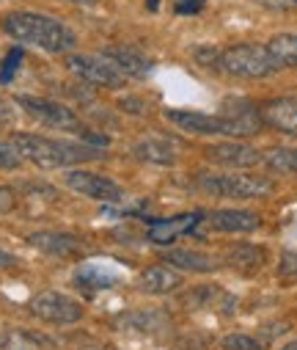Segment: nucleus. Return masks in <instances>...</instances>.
<instances>
[{
    "label": "nucleus",
    "mask_w": 297,
    "mask_h": 350,
    "mask_svg": "<svg viewBox=\"0 0 297 350\" xmlns=\"http://www.w3.org/2000/svg\"><path fill=\"white\" fill-rule=\"evenodd\" d=\"M0 23H3V31L12 39H17L23 44H31V47H39L44 53H69L77 44L74 33L61 20H53L47 14L12 12Z\"/></svg>",
    "instance_id": "obj_1"
},
{
    "label": "nucleus",
    "mask_w": 297,
    "mask_h": 350,
    "mask_svg": "<svg viewBox=\"0 0 297 350\" xmlns=\"http://www.w3.org/2000/svg\"><path fill=\"white\" fill-rule=\"evenodd\" d=\"M12 146L17 149V154L23 160H28L39 168H63V165H74V163L99 160V149H94V146L53 141V138L33 135V133H14Z\"/></svg>",
    "instance_id": "obj_2"
},
{
    "label": "nucleus",
    "mask_w": 297,
    "mask_h": 350,
    "mask_svg": "<svg viewBox=\"0 0 297 350\" xmlns=\"http://www.w3.org/2000/svg\"><path fill=\"white\" fill-rule=\"evenodd\" d=\"M195 188L204 191L207 196L218 199H261L275 191V183L270 177H259V174H242V171H229V174H198Z\"/></svg>",
    "instance_id": "obj_3"
},
{
    "label": "nucleus",
    "mask_w": 297,
    "mask_h": 350,
    "mask_svg": "<svg viewBox=\"0 0 297 350\" xmlns=\"http://www.w3.org/2000/svg\"><path fill=\"white\" fill-rule=\"evenodd\" d=\"M215 69L231 77H240V80H261V77L275 75L281 66L270 55L267 44H231V47L218 50Z\"/></svg>",
    "instance_id": "obj_4"
},
{
    "label": "nucleus",
    "mask_w": 297,
    "mask_h": 350,
    "mask_svg": "<svg viewBox=\"0 0 297 350\" xmlns=\"http://www.w3.org/2000/svg\"><path fill=\"white\" fill-rule=\"evenodd\" d=\"M31 314L50 325H72L83 320L85 309L72 295H63L58 290H44L31 301Z\"/></svg>",
    "instance_id": "obj_5"
},
{
    "label": "nucleus",
    "mask_w": 297,
    "mask_h": 350,
    "mask_svg": "<svg viewBox=\"0 0 297 350\" xmlns=\"http://www.w3.org/2000/svg\"><path fill=\"white\" fill-rule=\"evenodd\" d=\"M17 105L31 116V119H36V122H42V124H47V127H53V130H74V133H80L83 130V124H80V119H77V113L72 111V108H66L63 103H58V100H47V97H17Z\"/></svg>",
    "instance_id": "obj_6"
},
{
    "label": "nucleus",
    "mask_w": 297,
    "mask_h": 350,
    "mask_svg": "<svg viewBox=\"0 0 297 350\" xmlns=\"http://www.w3.org/2000/svg\"><path fill=\"white\" fill-rule=\"evenodd\" d=\"M66 69L72 75H77L80 80L91 83V85H102V89H122L124 85V75L102 55H80V53H72L66 58Z\"/></svg>",
    "instance_id": "obj_7"
},
{
    "label": "nucleus",
    "mask_w": 297,
    "mask_h": 350,
    "mask_svg": "<svg viewBox=\"0 0 297 350\" xmlns=\"http://www.w3.org/2000/svg\"><path fill=\"white\" fill-rule=\"evenodd\" d=\"M63 183L66 188H72L80 196H88L94 202H105V204H116L124 199V191L111 180L102 177V174H94V171H83V168H69L63 174Z\"/></svg>",
    "instance_id": "obj_8"
},
{
    "label": "nucleus",
    "mask_w": 297,
    "mask_h": 350,
    "mask_svg": "<svg viewBox=\"0 0 297 350\" xmlns=\"http://www.w3.org/2000/svg\"><path fill=\"white\" fill-rule=\"evenodd\" d=\"M207 157L226 168H253V165L264 163V152H259L256 146L240 144V141L212 144V146H207Z\"/></svg>",
    "instance_id": "obj_9"
},
{
    "label": "nucleus",
    "mask_w": 297,
    "mask_h": 350,
    "mask_svg": "<svg viewBox=\"0 0 297 350\" xmlns=\"http://www.w3.org/2000/svg\"><path fill=\"white\" fill-rule=\"evenodd\" d=\"M201 221L212 232H223V234H248L261 226V215L251 210H212L201 215Z\"/></svg>",
    "instance_id": "obj_10"
},
{
    "label": "nucleus",
    "mask_w": 297,
    "mask_h": 350,
    "mask_svg": "<svg viewBox=\"0 0 297 350\" xmlns=\"http://www.w3.org/2000/svg\"><path fill=\"white\" fill-rule=\"evenodd\" d=\"M113 325L135 336H157L168 328V317L162 314V309H130V312H122L113 320Z\"/></svg>",
    "instance_id": "obj_11"
},
{
    "label": "nucleus",
    "mask_w": 297,
    "mask_h": 350,
    "mask_svg": "<svg viewBox=\"0 0 297 350\" xmlns=\"http://www.w3.org/2000/svg\"><path fill=\"white\" fill-rule=\"evenodd\" d=\"M221 262H223L226 268L237 271V273L253 276V273H259L267 265V248L264 245H256V243H237V245H231L223 254Z\"/></svg>",
    "instance_id": "obj_12"
},
{
    "label": "nucleus",
    "mask_w": 297,
    "mask_h": 350,
    "mask_svg": "<svg viewBox=\"0 0 297 350\" xmlns=\"http://www.w3.org/2000/svg\"><path fill=\"white\" fill-rule=\"evenodd\" d=\"M105 58H108L124 77H138V80H143V77L152 72V61H149L141 50H135V47L111 44V47L105 50Z\"/></svg>",
    "instance_id": "obj_13"
},
{
    "label": "nucleus",
    "mask_w": 297,
    "mask_h": 350,
    "mask_svg": "<svg viewBox=\"0 0 297 350\" xmlns=\"http://www.w3.org/2000/svg\"><path fill=\"white\" fill-rule=\"evenodd\" d=\"M165 262L171 268H179L184 273H215L221 271L223 262L212 254H204V251H190V248H176V251H168L165 254Z\"/></svg>",
    "instance_id": "obj_14"
},
{
    "label": "nucleus",
    "mask_w": 297,
    "mask_h": 350,
    "mask_svg": "<svg viewBox=\"0 0 297 350\" xmlns=\"http://www.w3.org/2000/svg\"><path fill=\"white\" fill-rule=\"evenodd\" d=\"M259 113H261V122H267L270 127L297 138V97L270 100Z\"/></svg>",
    "instance_id": "obj_15"
},
{
    "label": "nucleus",
    "mask_w": 297,
    "mask_h": 350,
    "mask_svg": "<svg viewBox=\"0 0 297 350\" xmlns=\"http://www.w3.org/2000/svg\"><path fill=\"white\" fill-rule=\"evenodd\" d=\"M182 273H176L173 268H165V265H154V268H146L141 276H138V290L146 293V295H171L182 287Z\"/></svg>",
    "instance_id": "obj_16"
},
{
    "label": "nucleus",
    "mask_w": 297,
    "mask_h": 350,
    "mask_svg": "<svg viewBox=\"0 0 297 350\" xmlns=\"http://www.w3.org/2000/svg\"><path fill=\"white\" fill-rule=\"evenodd\" d=\"M28 245H33L36 251L42 254H50V256H72L80 251V237L74 234H66V232H33L28 234Z\"/></svg>",
    "instance_id": "obj_17"
},
{
    "label": "nucleus",
    "mask_w": 297,
    "mask_h": 350,
    "mask_svg": "<svg viewBox=\"0 0 297 350\" xmlns=\"http://www.w3.org/2000/svg\"><path fill=\"white\" fill-rule=\"evenodd\" d=\"M187 304L195 309H204V312H223L231 314L237 301L218 284H204V287H193V293L187 295Z\"/></svg>",
    "instance_id": "obj_18"
},
{
    "label": "nucleus",
    "mask_w": 297,
    "mask_h": 350,
    "mask_svg": "<svg viewBox=\"0 0 297 350\" xmlns=\"http://www.w3.org/2000/svg\"><path fill=\"white\" fill-rule=\"evenodd\" d=\"M132 154L143 163H154V165H173L179 160V146L168 138H143L132 146Z\"/></svg>",
    "instance_id": "obj_19"
},
{
    "label": "nucleus",
    "mask_w": 297,
    "mask_h": 350,
    "mask_svg": "<svg viewBox=\"0 0 297 350\" xmlns=\"http://www.w3.org/2000/svg\"><path fill=\"white\" fill-rule=\"evenodd\" d=\"M119 273L113 271V268H105V265H83V268H77V273H74V284L83 290V293H88V295H94V293H102V290H111L113 284H119Z\"/></svg>",
    "instance_id": "obj_20"
},
{
    "label": "nucleus",
    "mask_w": 297,
    "mask_h": 350,
    "mask_svg": "<svg viewBox=\"0 0 297 350\" xmlns=\"http://www.w3.org/2000/svg\"><path fill=\"white\" fill-rule=\"evenodd\" d=\"M198 221H201V213H190V215H176L171 221H160L149 229V240L152 243H160V245H171L179 234L190 232Z\"/></svg>",
    "instance_id": "obj_21"
},
{
    "label": "nucleus",
    "mask_w": 297,
    "mask_h": 350,
    "mask_svg": "<svg viewBox=\"0 0 297 350\" xmlns=\"http://www.w3.org/2000/svg\"><path fill=\"white\" fill-rule=\"evenodd\" d=\"M53 342L39 334V331H28V328H12L3 339V350H50Z\"/></svg>",
    "instance_id": "obj_22"
},
{
    "label": "nucleus",
    "mask_w": 297,
    "mask_h": 350,
    "mask_svg": "<svg viewBox=\"0 0 297 350\" xmlns=\"http://www.w3.org/2000/svg\"><path fill=\"white\" fill-rule=\"evenodd\" d=\"M270 55L281 69H297V33H278L267 42Z\"/></svg>",
    "instance_id": "obj_23"
},
{
    "label": "nucleus",
    "mask_w": 297,
    "mask_h": 350,
    "mask_svg": "<svg viewBox=\"0 0 297 350\" xmlns=\"http://www.w3.org/2000/svg\"><path fill=\"white\" fill-rule=\"evenodd\" d=\"M264 163L278 174H292L297 177V149L294 146H275L264 152Z\"/></svg>",
    "instance_id": "obj_24"
},
{
    "label": "nucleus",
    "mask_w": 297,
    "mask_h": 350,
    "mask_svg": "<svg viewBox=\"0 0 297 350\" xmlns=\"http://www.w3.org/2000/svg\"><path fill=\"white\" fill-rule=\"evenodd\" d=\"M223 350H267V345L253 334H226L221 339Z\"/></svg>",
    "instance_id": "obj_25"
},
{
    "label": "nucleus",
    "mask_w": 297,
    "mask_h": 350,
    "mask_svg": "<svg viewBox=\"0 0 297 350\" xmlns=\"http://www.w3.org/2000/svg\"><path fill=\"white\" fill-rule=\"evenodd\" d=\"M23 47H14V50H9L6 53V58H3V64H0V83H9L14 75H17V69H20V64H23Z\"/></svg>",
    "instance_id": "obj_26"
},
{
    "label": "nucleus",
    "mask_w": 297,
    "mask_h": 350,
    "mask_svg": "<svg viewBox=\"0 0 297 350\" xmlns=\"http://www.w3.org/2000/svg\"><path fill=\"white\" fill-rule=\"evenodd\" d=\"M20 154H17V149L14 146H9V144H0V171H17L20 168Z\"/></svg>",
    "instance_id": "obj_27"
},
{
    "label": "nucleus",
    "mask_w": 297,
    "mask_h": 350,
    "mask_svg": "<svg viewBox=\"0 0 297 350\" xmlns=\"http://www.w3.org/2000/svg\"><path fill=\"white\" fill-rule=\"evenodd\" d=\"M14 207H17V196H14V191H9L6 185H0V215L12 213Z\"/></svg>",
    "instance_id": "obj_28"
},
{
    "label": "nucleus",
    "mask_w": 297,
    "mask_h": 350,
    "mask_svg": "<svg viewBox=\"0 0 297 350\" xmlns=\"http://www.w3.org/2000/svg\"><path fill=\"white\" fill-rule=\"evenodd\" d=\"M207 0H176V9L182 14H195V12H201L204 9Z\"/></svg>",
    "instance_id": "obj_29"
},
{
    "label": "nucleus",
    "mask_w": 297,
    "mask_h": 350,
    "mask_svg": "<svg viewBox=\"0 0 297 350\" xmlns=\"http://www.w3.org/2000/svg\"><path fill=\"white\" fill-rule=\"evenodd\" d=\"M267 9H297V0H259Z\"/></svg>",
    "instance_id": "obj_30"
},
{
    "label": "nucleus",
    "mask_w": 297,
    "mask_h": 350,
    "mask_svg": "<svg viewBox=\"0 0 297 350\" xmlns=\"http://www.w3.org/2000/svg\"><path fill=\"white\" fill-rule=\"evenodd\" d=\"M14 265H17V256L0 248V271H3V268H14Z\"/></svg>",
    "instance_id": "obj_31"
},
{
    "label": "nucleus",
    "mask_w": 297,
    "mask_h": 350,
    "mask_svg": "<svg viewBox=\"0 0 297 350\" xmlns=\"http://www.w3.org/2000/svg\"><path fill=\"white\" fill-rule=\"evenodd\" d=\"M72 3H77V6H85V9H96L102 0H72Z\"/></svg>",
    "instance_id": "obj_32"
},
{
    "label": "nucleus",
    "mask_w": 297,
    "mask_h": 350,
    "mask_svg": "<svg viewBox=\"0 0 297 350\" xmlns=\"http://www.w3.org/2000/svg\"><path fill=\"white\" fill-rule=\"evenodd\" d=\"M83 350H116V347H111V345H91V347H83Z\"/></svg>",
    "instance_id": "obj_33"
},
{
    "label": "nucleus",
    "mask_w": 297,
    "mask_h": 350,
    "mask_svg": "<svg viewBox=\"0 0 297 350\" xmlns=\"http://www.w3.org/2000/svg\"><path fill=\"white\" fill-rule=\"evenodd\" d=\"M283 350H297V339H294V342H289V345H286Z\"/></svg>",
    "instance_id": "obj_34"
},
{
    "label": "nucleus",
    "mask_w": 297,
    "mask_h": 350,
    "mask_svg": "<svg viewBox=\"0 0 297 350\" xmlns=\"http://www.w3.org/2000/svg\"><path fill=\"white\" fill-rule=\"evenodd\" d=\"M149 9H152V12H157V0H149Z\"/></svg>",
    "instance_id": "obj_35"
},
{
    "label": "nucleus",
    "mask_w": 297,
    "mask_h": 350,
    "mask_svg": "<svg viewBox=\"0 0 297 350\" xmlns=\"http://www.w3.org/2000/svg\"><path fill=\"white\" fill-rule=\"evenodd\" d=\"M6 116V111H3V105H0V119H3Z\"/></svg>",
    "instance_id": "obj_36"
}]
</instances>
